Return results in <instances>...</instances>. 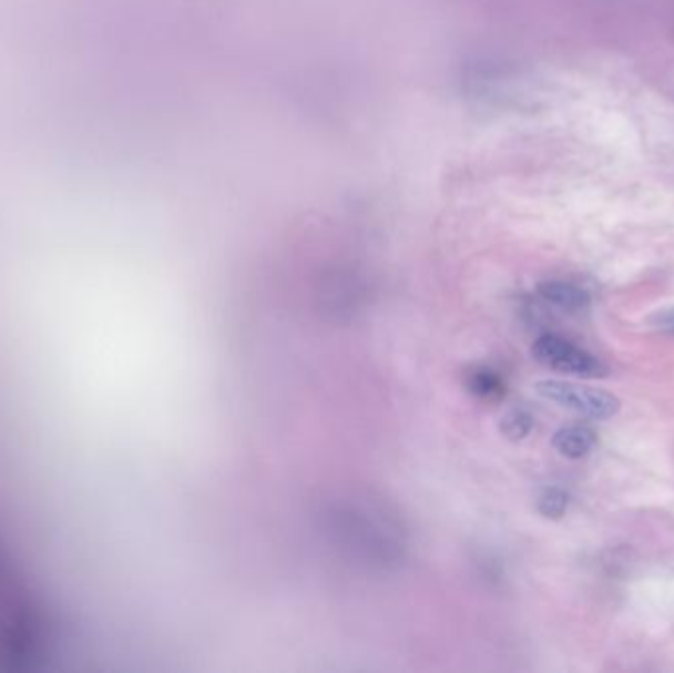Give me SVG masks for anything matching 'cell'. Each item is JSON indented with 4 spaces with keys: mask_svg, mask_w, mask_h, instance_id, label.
<instances>
[{
    "mask_svg": "<svg viewBox=\"0 0 674 673\" xmlns=\"http://www.w3.org/2000/svg\"><path fill=\"white\" fill-rule=\"evenodd\" d=\"M534 389L550 404H556L562 409L582 415L592 421H607L621 411L620 397L600 387L562 381V379H542Z\"/></svg>",
    "mask_w": 674,
    "mask_h": 673,
    "instance_id": "6da1fadb",
    "label": "cell"
},
{
    "mask_svg": "<svg viewBox=\"0 0 674 673\" xmlns=\"http://www.w3.org/2000/svg\"><path fill=\"white\" fill-rule=\"evenodd\" d=\"M532 358L544 368L568 376L595 379L610 374V368L592 351L584 350L574 341L562 338L559 334H542L531 348Z\"/></svg>",
    "mask_w": 674,
    "mask_h": 673,
    "instance_id": "7a4b0ae2",
    "label": "cell"
},
{
    "mask_svg": "<svg viewBox=\"0 0 674 673\" xmlns=\"http://www.w3.org/2000/svg\"><path fill=\"white\" fill-rule=\"evenodd\" d=\"M537 293L544 303L556 306L564 313H572V315L582 313L592 303L590 293L585 288L578 287L568 281H544L537 287Z\"/></svg>",
    "mask_w": 674,
    "mask_h": 673,
    "instance_id": "3957f363",
    "label": "cell"
},
{
    "mask_svg": "<svg viewBox=\"0 0 674 673\" xmlns=\"http://www.w3.org/2000/svg\"><path fill=\"white\" fill-rule=\"evenodd\" d=\"M598 445V435L594 429L585 425H570L562 427L552 437V447L559 452L560 457L568 460H580L585 458Z\"/></svg>",
    "mask_w": 674,
    "mask_h": 673,
    "instance_id": "277c9868",
    "label": "cell"
},
{
    "mask_svg": "<svg viewBox=\"0 0 674 673\" xmlns=\"http://www.w3.org/2000/svg\"><path fill=\"white\" fill-rule=\"evenodd\" d=\"M466 384H468L470 394L479 397V399H486V401H497V399L506 396L507 391L503 377L491 368L473 369Z\"/></svg>",
    "mask_w": 674,
    "mask_h": 673,
    "instance_id": "5b68a950",
    "label": "cell"
},
{
    "mask_svg": "<svg viewBox=\"0 0 674 673\" xmlns=\"http://www.w3.org/2000/svg\"><path fill=\"white\" fill-rule=\"evenodd\" d=\"M568 508H570V494L559 486L544 488L537 500V510L547 520H562L566 516Z\"/></svg>",
    "mask_w": 674,
    "mask_h": 673,
    "instance_id": "8992f818",
    "label": "cell"
},
{
    "mask_svg": "<svg viewBox=\"0 0 674 673\" xmlns=\"http://www.w3.org/2000/svg\"><path fill=\"white\" fill-rule=\"evenodd\" d=\"M532 427H534V417L527 409H519V407L507 411L499 422L501 435L513 442L527 439L531 435Z\"/></svg>",
    "mask_w": 674,
    "mask_h": 673,
    "instance_id": "52a82bcc",
    "label": "cell"
},
{
    "mask_svg": "<svg viewBox=\"0 0 674 673\" xmlns=\"http://www.w3.org/2000/svg\"><path fill=\"white\" fill-rule=\"evenodd\" d=\"M647 323L663 334H674V306L658 308L653 315L649 316Z\"/></svg>",
    "mask_w": 674,
    "mask_h": 673,
    "instance_id": "ba28073f",
    "label": "cell"
}]
</instances>
